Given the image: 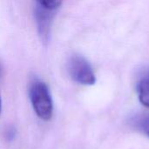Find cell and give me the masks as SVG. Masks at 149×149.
Instances as JSON below:
<instances>
[{
    "label": "cell",
    "mask_w": 149,
    "mask_h": 149,
    "mask_svg": "<svg viewBox=\"0 0 149 149\" xmlns=\"http://www.w3.org/2000/svg\"><path fill=\"white\" fill-rule=\"evenodd\" d=\"M29 96L37 116L42 120L49 121L53 114V103L47 85L39 79H34L29 87Z\"/></svg>",
    "instance_id": "obj_1"
},
{
    "label": "cell",
    "mask_w": 149,
    "mask_h": 149,
    "mask_svg": "<svg viewBox=\"0 0 149 149\" xmlns=\"http://www.w3.org/2000/svg\"><path fill=\"white\" fill-rule=\"evenodd\" d=\"M68 72L71 78L77 83L85 86H93L96 77L90 63L80 55H73L68 62Z\"/></svg>",
    "instance_id": "obj_2"
},
{
    "label": "cell",
    "mask_w": 149,
    "mask_h": 149,
    "mask_svg": "<svg viewBox=\"0 0 149 149\" xmlns=\"http://www.w3.org/2000/svg\"><path fill=\"white\" fill-rule=\"evenodd\" d=\"M52 10L45 9L40 5H38L36 8V19L38 27L39 34L44 41L48 40V37L50 36V29L51 24L52 20Z\"/></svg>",
    "instance_id": "obj_3"
},
{
    "label": "cell",
    "mask_w": 149,
    "mask_h": 149,
    "mask_svg": "<svg viewBox=\"0 0 149 149\" xmlns=\"http://www.w3.org/2000/svg\"><path fill=\"white\" fill-rule=\"evenodd\" d=\"M137 93L140 102L149 108V70L140 79L137 85Z\"/></svg>",
    "instance_id": "obj_4"
},
{
    "label": "cell",
    "mask_w": 149,
    "mask_h": 149,
    "mask_svg": "<svg viewBox=\"0 0 149 149\" xmlns=\"http://www.w3.org/2000/svg\"><path fill=\"white\" fill-rule=\"evenodd\" d=\"M134 124L138 130H140L149 138V113L137 118V120L134 121Z\"/></svg>",
    "instance_id": "obj_5"
},
{
    "label": "cell",
    "mask_w": 149,
    "mask_h": 149,
    "mask_svg": "<svg viewBox=\"0 0 149 149\" xmlns=\"http://www.w3.org/2000/svg\"><path fill=\"white\" fill-rule=\"evenodd\" d=\"M38 5L48 9L54 10L57 8H58L62 3V0H37Z\"/></svg>",
    "instance_id": "obj_6"
},
{
    "label": "cell",
    "mask_w": 149,
    "mask_h": 149,
    "mask_svg": "<svg viewBox=\"0 0 149 149\" xmlns=\"http://www.w3.org/2000/svg\"><path fill=\"white\" fill-rule=\"evenodd\" d=\"M16 129L14 127H10L5 132V137L7 141H12L16 136Z\"/></svg>",
    "instance_id": "obj_7"
},
{
    "label": "cell",
    "mask_w": 149,
    "mask_h": 149,
    "mask_svg": "<svg viewBox=\"0 0 149 149\" xmlns=\"http://www.w3.org/2000/svg\"><path fill=\"white\" fill-rule=\"evenodd\" d=\"M1 110H2V100H1V97H0V113H1Z\"/></svg>",
    "instance_id": "obj_8"
}]
</instances>
